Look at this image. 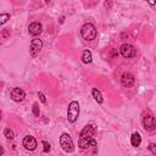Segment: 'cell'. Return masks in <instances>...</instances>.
Segmentation results:
<instances>
[{
    "label": "cell",
    "mask_w": 156,
    "mask_h": 156,
    "mask_svg": "<svg viewBox=\"0 0 156 156\" xmlns=\"http://www.w3.org/2000/svg\"><path fill=\"white\" fill-rule=\"evenodd\" d=\"M96 34H98L96 27H95L93 23H85V24H83L82 28H80V35H82V38H83L84 40H87V41L94 40V39L96 38Z\"/></svg>",
    "instance_id": "cell-1"
},
{
    "label": "cell",
    "mask_w": 156,
    "mask_h": 156,
    "mask_svg": "<svg viewBox=\"0 0 156 156\" xmlns=\"http://www.w3.org/2000/svg\"><path fill=\"white\" fill-rule=\"evenodd\" d=\"M79 116V104L77 101H71L67 107V119L68 122L73 123L77 121Z\"/></svg>",
    "instance_id": "cell-2"
},
{
    "label": "cell",
    "mask_w": 156,
    "mask_h": 156,
    "mask_svg": "<svg viewBox=\"0 0 156 156\" xmlns=\"http://www.w3.org/2000/svg\"><path fill=\"white\" fill-rule=\"evenodd\" d=\"M60 146L62 147L63 151L66 152H72L74 150V145H73V140L71 138V135L68 133H62L60 136Z\"/></svg>",
    "instance_id": "cell-3"
},
{
    "label": "cell",
    "mask_w": 156,
    "mask_h": 156,
    "mask_svg": "<svg viewBox=\"0 0 156 156\" xmlns=\"http://www.w3.org/2000/svg\"><path fill=\"white\" fill-rule=\"evenodd\" d=\"M119 52H121V55H122L123 57H126V58H132V57H134V56L136 55L135 48H134L133 45H130V44H127V43L121 45Z\"/></svg>",
    "instance_id": "cell-4"
},
{
    "label": "cell",
    "mask_w": 156,
    "mask_h": 156,
    "mask_svg": "<svg viewBox=\"0 0 156 156\" xmlns=\"http://www.w3.org/2000/svg\"><path fill=\"white\" fill-rule=\"evenodd\" d=\"M143 124H144V128L149 132L156 129V119L151 115H145L143 117Z\"/></svg>",
    "instance_id": "cell-5"
},
{
    "label": "cell",
    "mask_w": 156,
    "mask_h": 156,
    "mask_svg": "<svg viewBox=\"0 0 156 156\" xmlns=\"http://www.w3.org/2000/svg\"><path fill=\"white\" fill-rule=\"evenodd\" d=\"M11 95V99L16 102H20V101H23V99L26 98V93L22 88H13L10 93Z\"/></svg>",
    "instance_id": "cell-6"
},
{
    "label": "cell",
    "mask_w": 156,
    "mask_h": 156,
    "mask_svg": "<svg viewBox=\"0 0 156 156\" xmlns=\"http://www.w3.org/2000/svg\"><path fill=\"white\" fill-rule=\"evenodd\" d=\"M134 80H135V79H134V76H133L132 73H129V72L123 73L122 77H121V83H122V85L126 87V88L133 87V85H134Z\"/></svg>",
    "instance_id": "cell-7"
},
{
    "label": "cell",
    "mask_w": 156,
    "mask_h": 156,
    "mask_svg": "<svg viewBox=\"0 0 156 156\" xmlns=\"http://www.w3.org/2000/svg\"><path fill=\"white\" fill-rule=\"evenodd\" d=\"M22 145L24 146L26 150H34V149L37 147V140H35L34 136H32V135H27V136L23 138V140H22Z\"/></svg>",
    "instance_id": "cell-8"
},
{
    "label": "cell",
    "mask_w": 156,
    "mask_h": 156,
    "mask_svg": "<svg viewBox=\"0 0 156 156\" xmlns=\"http://www.w3.org/2000/svg\"><path fill=\"white\" fill-rule=\"evenodd\" d=\"M41 48H43V41L40 39H33L32 43H30V49H29L30 50V55L33 57L37 56L40 52Z\"/></svg>",
    "instance_id": "cell-9"
},
{
    "label": "cell",
    "mask_w": 156,
    "mask_h": 156,
    "mask_svg": "<svg viewBox=\"0 0 156 156\" xmlns=\"http://www.w3.org/2000/svg\"><path fill=\"white\" fill-rule=\"evenodd\" d=\"M94 133H95L94 127L90 126V124H87V126L82 129V132H80V134H79V139H91V138L94 136Z\"/></svg>",
    "instance_id": "cell-10"
},
{
    "label": "cell",
    "mask_w": 156,
    "mask_h": 156,
    "mask_svg": "<svg viewBox=\"0 0 156 156\" xmlns=\"http://www.w3.org/2000/svg\"><path fill=\"white\" fill-rule=\"evenodd\" d=\"M41 30H43V26L39 22H32L28 27V32L32 35H38V34L41 33Z\"/></svg>",
    "instance_id": "cell-11"
},
{
    "label": "cell",
    "mask_w": 156,
    "mask_h": 156,
    "mask_svg": "<svg viewBox=\"0 0 156 156\" xmlns=\"http://www.w3.org/2000/svg\"><path fill=\"white\" fill-rule=\"evenodd\" d=\"M78 146L80 149H87L90 146H96V141L91 138V139H79L78 140Z\"/></svg>",
    "instance_id": "cell-12"
},
{
    "label": "cell",
    "mask_w": 156,
    "mask_h": 156,
    "mask_svg": "<svg viewBox=\"0 0 156 156\" xmlns=\"http://www.w3.org/2000/svg\"><path fill=\"white\" fill-rule=\"evenodd\" d=\"M130 143H132L133 146L138 147V146L140 145V143H141V136H140V134H139V133H133L132 136H130Z\"/></svg>",
    "instance_id": "cell-13"
},
{
    "label": "cell",
    "mask_w": 156,
    "mask_h": 156,
    "mask_svg": "<svg viewBox=\"0 0 156 156\" xmlns=\"http://www.w3.org/2000/svg\"><path fill=\"white\" fill-rule=\"evenodd\" d=\"M82 61L84 63H90L93 61V55L89 50H84L83 54H82Z\"/></svg>",
    "instance_id": "cell-14"
},
{
    "label": "cell",
    "mask_w": 156,
    "mask_h": 156,
    "mask_svg": "<svg viewBox=\"0 0 156 156\" xmlns=\"http://www.w3.org/2000/svg\"><path fill=\"white\" fill-rule=\"evenodd\" d=\"M91 94H93V98L96 100V102L101 104V102L104 101V99H102V95H101L100 90H98L96 88H93V90H91Z\"/></svg>",
    "instance_id": "cell-15"
},
{
    "label": "cell",
    "mask_w": 156,
    "mask_h": 156,
    "mask_svg": "<svg viewBox=\"0 0 156 156\" xmlns=\"http://www.w3.org/2000/svg\"><path fill=\"white\" fill-rule=\"evenodd\" d=\"M4 135H5L7 139H10V140H12V139L15 138V134H13V132H12L10 128H5V129H4Z\"/></svg>",
    "instance_id": "cell-16"
},
{
    "label": "cell",
    "mask_w": 156,
    "mask_h": 156,
    "mask_svg": "<svg viewBox=\"0 0 156 156\" xmlns=\"http://www.w3.org/2000/svg\"><path fill=\"white\" fill-rule=\"evenodd\" d=\"M9 18H10V15L9 13H1L0 15V24H4Z\"/></svg>",
    "instance_id": "cell-17"
},
{
    "label": "cell",
    "mask_w": 156,
    "mask_h": 156,
    "mask_svg": "<svg viewBox=\"0 0 156 156\" xmlns=\"http://www.w3.org/2000/svg\"><path fill=\"white\" fill-rule=\"evenodd\" d=\"M33 115L35 117H39V105L37 102L33 104Z\"/></svg>",
    "instance_id": "cell-18"
},
{
    "label": "cell",
    "mask_w": 156,
    "mask_h": 156,
    "mask_svg": "<svg viewBox=\"0 0 156 156\" xmlns=\"http://www.w3.org/2000/svg\"><path fill=\"white\" fill-rule=\"evenodd\" d=\"M43 145H44V152H49L50 151V144L48 141H43Z\"/></svg>",
    "instance_id": "cell-19"
},
{
    "label": "cell",
    "mask_w": 156,
    "mask_h": 156,
    "mask_svg": "<svg viewBox=\"0 0 156 156\" xmlns=\"http://www.w3.org/2000/svg\"><path fill=\"white\" fill-rule=\"evenodd\" d=\"M149 150L154 154V155H156V144H154V143H151L150 145H149Z\"/></svg>",
    "instance_id": "cell-20"
},
{
    "label": "cell",
    "mask_w": 156,
    "mask_h": 156,
    "mask_svg": "<svg viewBox=\"0 0 156 156\" xmlns=\"http://www.w3.org/2000/svg\"><path fill=\"white\" fill-rule=\"evenodd\" d=\"M38 95H39V98H40V101L45 104V102H46V99H45V96H44V94H43V93H38Z\"/></svg>",
    "instance_id": "cell-21"
}]
</instances>
